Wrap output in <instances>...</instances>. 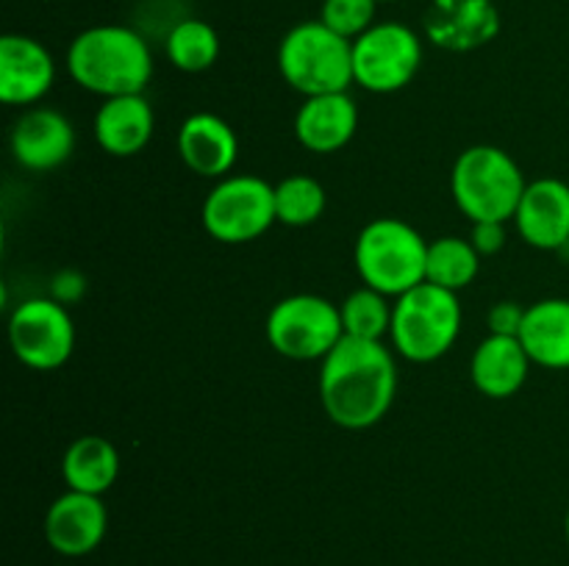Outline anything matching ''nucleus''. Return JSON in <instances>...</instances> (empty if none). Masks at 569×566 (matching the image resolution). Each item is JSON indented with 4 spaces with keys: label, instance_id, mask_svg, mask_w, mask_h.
I'll list each match as a JSON object with an SVG mask.
<instances>
[{
    "label": "nucleus",
    "instance_id": "1",
    "mask_svg": "<svg viewBox=\"0 0 569 566\" xmlns=\"http://www.w3.org/2000/svg\"><path fill=\"white\" fill-rule=\"evenodd\" d=\"M398 394V361L383 342L345 336L320 366V403L342 431L376 427Z\"/></svg>",
    "mask_w": 569,
    "mask_h": 566
},
{
    "label": "nucleus",
    "instance_id": "2",
    "mask_svg": "<svg viewBox=\"0 0 569 566\" xmlns=\"http://www.w3.org/2000/svg\"><path fill=\"white\" fill-rule=\"evenodd\" d=\"M67 72L78 87L103 100L142 94L153 78V53L133 28L92 26L67 48Z\"/></svg>",
    "mask_w": 569,
    "mask_h": 566
},
{
    "label": "nucleus",
    "instance_id": "3",
    "mask_svg": "<svg viewBox=\"0 0 569 566\" xmlns=\"http://www.w3.org/2000/svg\"><path fill=\"white\" fill-rule=\"evenodd\" d=\"M526 186L520 164L498 144L461 150L450 170V192L470 222H511Z\"/></svg>",
    "mask_w": 569,
    "mask_h": 566
},
{
    "label": "nucleus",
    "instance_id": "4",
    "mask_svg": "<svg viewBox=\"0 0 569 566\" xmlns=\"http://www.w3.org/2000/svg\"><path fill=\"white\" fill-rule=\"evenodd\" d=\"M278 72L303 98L353 87V42L322 20L298 22L278 44Z\"/></svg>",
    "mask_w": 569,
    "mask_h": 566
},
{
    "label": "nucleus",
    "instance_id": "5",
    "mask_svg": "<svg viewBox=\"0 0 569 566\" xmlns=\"http://www.w3.org/2000/svg\"><path fill=\"white\" fill-rule=\"evenodd\" d=\"M353 261L365 286L400 297L426 283L428 242L400 216H378L361 228Z\"/></svg>",
    "mask_w": 569,
    "mask_h": 566
},
{
    "label": "nucleus",
    "instance_id": "6",
    "mask_svg": "<svg viewBox=\"0 0 569 566\" xmlns=\"http://www.w3.org/2000/svg\"><path fill=\"white\" fill-rule=\"evenodd\" d=\"M461 333L459 294L433 283H420L395 297L392 350L411 364H433L453 350Z\"/></svg>",
    "mask_w": 569,
    "mask_h": 566
},
{
    "label": "nucleus",
    "instance_id": "7",
    "mask_svg": "<svg viewBox=\"0 0 569 566\" xmlns=\"http://www.w3.org/2000/svg\"><path fill=\"white\" fill-rule=\"evenodd\" d=\"M200 222L222 244L256 242L278 222L276 183L248 172L220 178L200 205Z\"/></svg>",
    "mask_w": 569,
    "mask_h": 566
},
{
    "label": "nucleus",
    "instance_id": "8",
    "mask_svg": "<svg viewBox=\"0 0 569 566\" xmlns=\"http://www.w3.org/2000/svg\"><path fill=\"white\" fill-rule=\"evenodd\" d=\"M270 347L289 361H322L345 338L342 314L320 294L278 300L264 322Z\"/></svg>",
    "mask_w": 569,
    "mask_h": 566
},
{
    "label": "nucleus",
    "instance_id": "9",
    "mask_svg": "<svg viewBox=\"0 0 569 566\" xmlns=\"http://www.w3.org/2000/svg\"><path fill=\"white\" fill-rule=\"evenodd\" d=\"M422 67V39L403 22H376L353 39V81L372 94L409 87Z\"/></svg>",
    "mask_w": 569,
    "mask_h": 566
},
{
    "label": "nucleus",
    "instance_id": "10",
    "mask_svg": "<svg viewBox=\"0 0 569 566\" xmlns=\"http://www.w3.org/2000/svg\"><path fill=\"white\" fill-rule=\"evenodd\" d=\"M9 344L14 358L28 370L53 372L76 350V322L59 300L28 297L11 311Z\"/></svg>",
    "mask_w": 569,
    "mask_h": 566
},
{
    "label": "nucleus",
    "instance_id": "11",
    "mask_svg": "<svg viewBox=\"0 0 569 566\" xmlns=\"http://www.w3.org/2000/svg\"><path fill=\"white\" fill-rule=\"evenodd\" d=\"M109 530V511L103 497L67 488L50 503L44 514V542L64 558H83L94 553Z\"/></svg>",
    "mask_w": 569,
    "mask_h": 566
},
{
    "label": "nucleus",
    "instance_id": "12",
    "mask_svg": "<svg viewBox=\"0 0 569 566\" xmlns=\"http://www.w3.org/2000/svg\"><path fill=\"white\" fill-rule=\"evenodd\" d=\"M422 33L437 48L470 53L500 33V11L492 0H431L422 14Z\"/></svg>",
    "mask_w": 569,
    "mask_h": 566
},
{
    "label": "nucleus",
    "instance_id": "13",
    "mask_svg": "<svg viewBox=\"0 0 569 566\" xmlns=\"http://www.w3.org/2000/svg\"><path fill=\"white\" fill-rule=\"evenodd\" d=\"M11 155L31 172L59 170L76 150V128L61 111L31 105L22 111L9 137Z\"/></svg>",
    "mask_w": 569,
    "mask_h": 566
},
{
    "label": "nucleus",
    "instance_id": "14",
    "mask_svg": "<svg viewBox=\"0 0 569 566\" xmlns=\"http://www.w3.org/2000/svg\"><path fill=\"white\" fill-rule=\"evenodd\" d=\"M56 83V61L39 39L6 33L0 39V100L6 105H37Z\"/></svg>",
    "mask_w": 569,
    "mask_h": 566
},
{
    "label": "nucleus",
    "instance_id": "15",
    "mask_svg": "<svg viewBox=\"0 0 569 566\" xmlns=\"http://www.w3.org/2000/svg\"><path fill=\"white\" fill-rule=\"evenodd\" d=\"M515 225L531 247H569V183L561 178H537L528 183L517 205Z\"/></svg>",
    "mask_w": 569,
    "mask_h": 566
},
{
    "label": "nucleus",
    "instance_id": "16",
    "mask_svg": "<svg viewBox=\"0 0 569 566\" xmlns=\"http://www.w3.org/2000/svg\"><path fill=\"white\" fill-rule=\"evenodd\" d=\"M178 155L183 166L200 178L220 181L237 166L239 139L237 131L211 111H194L178 128Z\"/></svg>",
    "mask_w": 569,
    "mask_h": 566
},
{
    "label": "nucleus",
    "instance_id": "17",
    "mask_svg": "<svg viewBox=\"0 0 569 566\" xmlns=\"http://www.w3.org/2000/svg\"><path fill=\"white\" fill-rule=\"evenodd\" d=\"M359 128V105L350 92L315 94L300 103L295 114V139L309 153L331 155L348 148Z\"/></svg>",
    "mask_w": 569,
    "mask_h": 566
},
{
    "label": "nucleus",
    "instance_id": "18",
    "mask_svg": "<svg viewBox=\"0 0 569 566\" xmlns=\"http://www.w3.org/2000/svg\"><path fill=\"white\" fill-rule=\"evenodd\" d=\"M156 131V114L142 94L106 98L94 114V142L114 159H131L142 153Z\"/></svg>",
    "mask_w": 569,
    "mask_h": 566
},
{
    "label": "nucleus",
    "instance_id": "19",
    "mask_svg": "<svg viewBox=\"0 0 569 566\" xmlns=\"http://www.w3.org/2000/svg\"><path fill=\"white\" fill-rule=\"evenodd\" d=\"M531 355L522 347L520 336L489 333L476 347L470 361L472 386L489 400H509L526 386L531 375Z\"/></svg>",
    "mask_w": 569,
    "mask_h": 566
},
{
    "label": "nucleus",
    "instance_id": "20",
    "mask_svg": "<svg viewBox=\"0 0 569 566\" xmlns=\"http://www.w3.org/2000/svg\"><path fill=\"white\" fill-rule=\"evenodd\" d=\"M520 342L533 366L569 370V300L545 297L526 309Z\"/></svg>",
    "mask_w": 569,
    "mask_h": 566
},
{
    "label": "nucleus",
    "instance_id": "21",
    "mask_svg": "<svg viewBox=\"0 0 569 566\" xmlns=\"http://www.w3.org/2000/svg\"><path fill=\"white\" fill-rule=\"evenodd\" d=\"M120 475V453L103 436H78L61 458V477L67 488L103 497Z\"/></svg>",
    "mask_w": 569,
    "mask_h": 566
},
{
    "label": "nucleus",
    "instance_id": "22",
    "mask_svg": "<svg viewBox=\"0 0 569 566\" xmlns=\"http://www.w3.org/2000/svg\"><path fill=\"white\" fill-rule=\"evenodd\" d=\"M481 270V253L465 236H439L428 242L426 281L459 294Z\"/></svg>",
    "mask_w": 569,
    "mask_h": 566
},
{
    "label": "nucleus",
    "instance_id": "23",
    "mask_svg": "<svg viewBox=\"0 0 569 566\" xmlns=\"http://www.w3.org/2000/svg\"><path fill=\"white\" fill-rule=\"evenodd\" d=\"M220 33L214 26L198 17H187L178 20L176 26L167 31L164 53L170 64L181 72H206L217 64L220 59Z\"/></svg>",
    "mask_w": 569,
    "mask_h": 566
},
{
    "label": "nucleus",
    "instance_id": "24",
    "mask_svg": "<svg viewBox=\"0 0 569 566\" xmlns=\"http://www.w3.org/2000/svg\"><path fill=\"white\" fill-rule=\"evenodd\" d=\"M392 309L395 303H389L387 294L361 283L339 305L345 336L383 342V336H389L392 331Z\"/></svg>",
    "mask_w": 569,
    "mask_h": 566
},
{
    "label": "nucleus",
    "instance_id": "25",
    "mask_svg": "<svg viewBox=\"0 0 569 566\" xmlns=\"http://www.w3.org/2000/svg\"><path fill=\"white\" fill-rule=\"evenodd\" d=\"M328 194L311 175H289L276 183V216L287 228H309L326 214Z\"/></svg>",
    "mask_w": 569,
    "mask_h": 566
},
{
    "label": "nucleus",
    "instance_id": "26",
    "mask_svg": "<svg viewBox=\"0 0 569 566\" xmlns=\"http://www.w3.org/2000/svg\"><path fill=\"white\" fill-rule=\"evenodd\" d=\"M378 0H322L320 20L345 39H359L376 26Z\"/></svg>",
    "mask_w": 569,
    "mask_h": 566
},
{
    "label": "nucleus",
    "instance_id": "27",
    "mask_svg": "<svg viewBox=\"0 0 569 566\" xmlns=\"http://www.w3.org/2000/svg\"><path fill=\"white\" fill-rule=\"evenodd\" d=\"M522 320H526V309L515 300H500L487 314L489 333H498V336H520Z\"/></svg>",
    "mask_w": 569,
    "mask_h": 566
},
{
    "label": "nucleus",
    "instance_id": "28",
    "mask_svg": "<svg viewBox=\"0 0 569 566\" xmlns=\"http://www.w3.org/2000/svg\"><path fill=\"white\" fill-rule=\"evenodd\" d=\"M470 242L481 255L500 253L506 244V222H472Z\"/></svg>",
    "mask_w": 569,
    "mask_h": 566
},
{
    "label": "nucleus",
    "instance_id": "29",
    "mask_svg": "<svg viewBox=\"0 0 569 566\" xmlns=\"http://www.w3.org/2000/svg\"><path fill=\"white\" fill-rule=\"evenodd\" d=\"M87 294V277L76 270H61L59 275H53L50 281V297L59 300L61 305L78 303V300Z\"/></svg>",
    "mask_w": 569,
    "mask_h": 566
},
{
    "label": "nucleus",
    "instance_id": "30",
    "mask_svg": "<svg viewBox=\"0 0 569 566\" xmlns=\"http://www.w3.org/2000/svg\"><path fill=\"white\" fill-rule=\"evenodd\" d=\"M565 536H567V544H569V508H567V516H565Z\"/></svg>",
    "mask_w": 569,
    "mask_h": 566
},
{
    "label": "nucleus",
    "instance_id": "31",
    "mask_svg": "<svg viewBox=\"0 0 569 566\" xmlns=\"http://www.w3.org/2000/svg\"><path fill=\"white\" fill-rule=\"evenodd\" d=\"M378 3H392V0H378Z\"/></svg>",
    "mask_w": 569,
    "mask_h": 566
}]
</instances>
